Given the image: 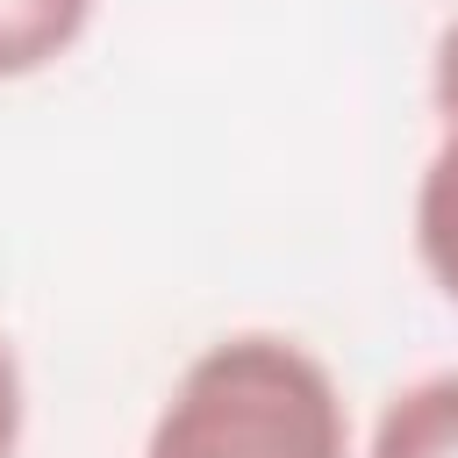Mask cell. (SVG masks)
Masks as SVG:
<instances>
[{
	"label": "cell",
	"instance_id": "cell-1",
	"mask_svg": "<svg viewBox=\"0 0 458 458\" xmlns=\"http://www.w3.org/2000/svg\"><path fill=\"white\" fill-rule=\"evenodd\" d=\"M143 458H351V408L308 344L236 329L172 379Z\"/></svg>",
	"mask_w": 458,
	"mask_h": 458
},
{
	"label": "cell",
	"instance_id": "cell-2",
	"mask_svg": "<svg viewBox=\"0 0 458 458\" xmlns=\"http://www.w3.org/2000/svg\"><path fill=\"white\" fill-rule=\"evenodd\" d=\"M365 458H458V372L408 379L379 408Z\"/></svg>",
	"mask_w": 458,
	"mask_h": 458
},
{
	"label": "cell",
	"instance_id": "cell-3",
	"mask_svg": "<svg viewBox=\"0 0 458 458\" xmlns=\"http://www.w3.org/2000/svg\"><path fill=\"white\" fill-rule=\"evenodd\" d=\"M415 258L458 308V122L437 129V150L415 179Z\"/></svg>",
	"mask_w": 458,
	"mask_h": 458
},
{
	"label": "cell",
	"instance_id": "cell-4",
	"mask_svg": "<svg viewBox=\"0 0 458 458\" xmlns=\"http://www.w3.org/2000/svg\"><path fill=\"white\" fill-rule=\"evenodd\" d=\"M100 0H0V86L7 79H36L57 57H72V43L86 36Z\"/></svg>",
	"mask_w": 458,
	"mask_h": 458
},
{
	"label": "cell",
	"instance_id": "cell-5",
	"mask_svg": "<svg viewBox=\"0 0 458 458\" xmlns=\"http://www.w3.org/2000/svg\"><path fill=\"white\" fill-rule=\"evenodd\" d=\"M21 422H29V386H21V358L0 336V458L21 451Z\"/></svg>",
	"mask_w": 458,
	"mask_h": 458
},
{
	"label": "cell",
	"instance_id": "cell-6",
	"mask_svg": "<svg viewBox=\"0 0 458 458\" xmlns=\"http://www.w3.org/2000/svg\"><path fill=\"white\" fill-rule=\"evenodd\" d=\"M429 100H437V122H458V14L437 29V50H429Z\"/></svg>",
	"mask_w": 458,
	"mask_h": 458
}]
</instances>
